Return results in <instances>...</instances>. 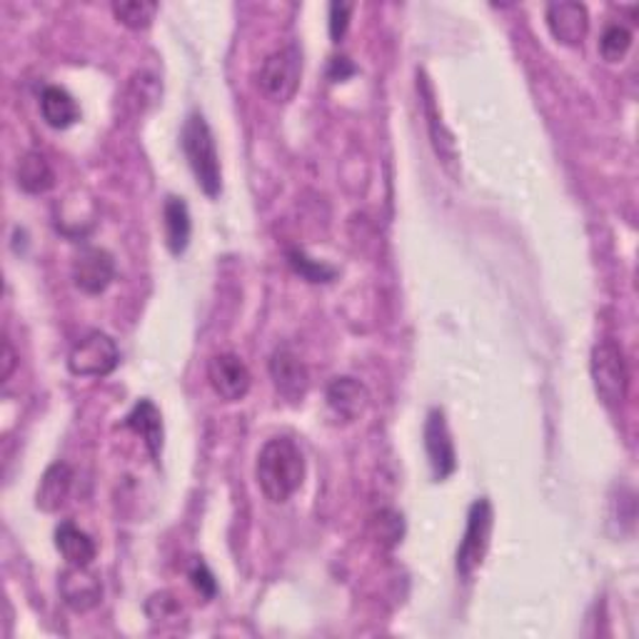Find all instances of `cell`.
<instances>
[{"label": "cell", "instance_id": "9a60e30c", "mask_svg": "<svg viewBox=\"0 0 639 639\" xmlns=\"http://www.w3.org/2000/svg\"><path fill=\"white\" fill-rule=\"evenodd\" d=\"M73 488V470L65 462H53L43 472V480L35 492V508L43 512H58L68 500Z\"/></svg>", "mask_w": 639, "mask_h": 639}, {"label": "cell", "instance_id": "8992f818", "mask_svg": "<svg viewBox=\"0 0 639 639\" xmlns=\"http://www.w3.org/2000/svg\"><path fill=\"white\" fill-rule=\"evenodd\" d=\"M302 75V55L295 45L280 47L270 53L260 68V90L268 95L273 103H288L295 98L300 88Z\"/></svg>", "mask_w": 639, "mask_h": 639}, {"label": "cell", "instance_id": "6da1fadb", "mask_svg": "<svg viewBox=\"0 0 639 639\" xmlns=\"http://www.w3.org/2000/svg\"><path fill=\"white\" fill-rule=\"evenodd\" d=\"M255 477L270 502H288L302 488L305 480V457L300 445L290 437H273L257 452Z\"/></svg>", "mask_w": 639, "mask_h": 639}, {"label": "cell", "instance_id": "44dd1931", "mask_svg": "<svg viewBox=\"0 0 639 639\" xmlns=\"http://www.w3.org/2000/svg\"><path fill=\"white\" fill-rule=\"evenodd\" d=\"M113 13L118 21L132 28V31H142L148 28L158 15V3H146V0H128V3H113Z\"/></svg>", "mask_w": 639, "mask_h": 639}, {"label": "cell", "instance_id": "277c9868", "mask_svg": "<svg viewBox=\"0 0 639 639\" xmlns=\"http://www.w3.org/2000/svg\"><path fill=\"white\" fill-rule=\"evenodd\" d=\"M492 502L488 498L475 500L467 510V524H465V535L460 540V547H457V575L462 579H470L477 567L482 565L484 555H488L490 547V535H492Z\"/></svg>", "mask_w": 639, "mask_h": 639}, {"label": "cell", "instance_id": "ba28073f", "mask_svg": "<svg viewBox=\"0 0 639 639\" xmlns=\"http://www.w3.org/2000/svg\"><path fill=\"white\" fill-rule=\"evenodd\" d=\"M207 380L213 393L223 400V403H241V400L251 393L253 375L247 370L241 355L235 352H221L210 360Z\"/></svg>", "mask_w": 639, "mask_h": 639}, {"label": "cell", "instance_id": "7c38bea8", "mask_svg": "<svg viewBox=\"0 0 639 639\" xmlns=\"http://www.w3.org/2000/svg\"><path fill=\"white\" fill-rule=\"evenodd\" d=\"M326 400L338 423H355L370 405V393L355 377H336L328 385Z\"/></svg>", "mask_w": 639, "mask_h": 639}, {"label": "cell", "instance_id": "d6986e66", "mask_svg": "<svg viewBox=\"0 0 639 639\" xmlns=\"http://www.w3.org/2000/svg\"><path fill=\"white\" fill-rule=\"evenodd\" d=\"M18 185L31 195H43L55 185L53 166L47 163L43 152L31 150L21 158V163H18Z\"/></svg>", "mask_w": 639, "mask_h": 639}, {"label": "cell", "instance_id": "5bb4252c", "mask_svg": "<svg viewBox=\"0 0 639 639\" xmlns=\"http://www.w3.org/2000/svg\"><path fill=\"white\" fill-rule=\"evenodd\" d=\"M123 427H128V430L136 433L138 437H142V443H146L148 452L152 460H160V455H163V440H166V433H163V415H160V409L152 405V400H140L136 403V407L130 409L123 419Z\"/></svg>", "mask_w": 639, "mask_h": 639}, {"label": "cell", "instance_id": "ac0fdd59", "mask_svg": "<svg viewBox=\"0 0 639 639\" xmlns=\"http://www.w3.org/2000/svg\"><path fill=\"white\" fill-rule=\"evenodd\" d=\"M163 227H166V245L173 255H183L190 245V233H193V223H190V210L183 198L168 195L163 205Z\"/></svg>", "mask_w": 639, "mask_h": 639}, {"label": "cell", "instance_id": "5b68a950", "mask_svg": "<svg viewBox=\"0 0 639 639\" xmlns=\"http://www.w3.org/2000/svg\"><path fill=\"white\" fill-rule=\"evenodd\" d=\"M120 350L108 332L90 330L68 352V370L75 377H105L118 368Z\"/></svg>", "mask_w": 639, "mask_h": 639}, {"label": "cell", "instance_id": "484cf974", "mask_svg": "<svg viewBox=\"0 0 639 639\" xmlns=\"http://www.w3.org/2000/svg\"><path fill=\"white\" fill-rule=\"evenodd\" d=\"M13 368H15V352L11 348V342L3 340V380L11 377Z\"/></svg>", "mask_w": 639, "mask_h": 639}, {"label": "cell", "instance_id": "52a82bcc", "mask_svg": "<svg viewBox=\"0 0 639 639\" xmlns=\"http://www.w3.org/2000/svg\"><path fill=\"white\" fill-rule=\"evenodd\" d=\"M425 452H427V462H430L433 477L437 482H445L457 470V452H455V443L450 435V427H447V419L443 409L433 407L427 413L425 419Z\"/></svg>", "mask_w": 639, "mask_h": 639}, {"label": "cell", "instance_id": "cb8c5ba5", "mask_svg": "<svg viewBox=\"0 0 639 639\" xmlns=\"http://www.w3.org/2000/svg\"><path fill=\"white\" fill-rule=\"evenodd\" d=\"M190 582H193L198 593L207 599H213L217 595V582L213 577V572H210L203 562H195V567L190 569Z\"/></svg>", "mask_w": 639, "mask_h": 639}, {"label": "cell", "instance_id": "e0dca14e", "mask_svg": "<svg viewBox=\"0 0 639 639\" xmlns=\"http://www.w3.org/2000/svg\"><path fill=\"white\" fill-rule=\"evenodd\" d=\"M41 116L51 128L65 130L81 120V108L61 85H47L41 93Z\"/></svg>", "mask_w": 639, "mask_h": 639}, {"label": "cell", "instance_id": "7402d4cb", "mask_svg": "<svg viewBox=\"0 0 639 639\" xmlns=\"http://www.w3.org/2000/svg\"><path fill=\"white\" fill-rule=\"evenodd\" d=\"M288 257H290L292 270L298 273L300 278L308 280V283H330V280H336V275H338L336 268H330V265H322V263H315L312 257H308L302 251H290Z\"/></svg>", "mask_w": 639, "mask_h": 639}, {"label": "cell", "instance_id": "4fadbf2b", "mask_svg": "<svg viewBox=\"0 0 639 639\" xmlns=\"http://www.w3.org/2000/svg\"><path fill=\"white\" fill-rule=\"evenodd\" d=\"M547 28L562 45H579L589 33V13L582 3H552L547 6Z\"/></svg>", "mask_w": 639, "mask_h": 639}, {"label": "cell", "instance_id": "2e32d148", "mask_svg": "<svg viewBox=\"0 0 639 639\" xmlns=\"http://www.w3.org/2000/svg\"><path fill=\"white\" fill-rule=\"evenodd\" d=\"M55 547H58L63 560L75 567H90L95 555H98V547H95L88 532L75 528L71 520L55 528Z\"/></svg>", "mask_w": 639, "mask_h": 639}, {"label": "cell", "instance_id": "603a6c76", "mask_svg": "<svg viewBox=\"0 0 639 639\" xmlns=\"http://www.w3.org/2000/svg\"><path fill=\"white\" fill-rule=\"evenodd\" d=\"M355 11L352 3H332L330 6V38L332 43H340L350 28V15Z\"/></svg>", "mask_w": 639, "mask_h": 639}, {"label": "cell", "instance_id": "ffe728a7", "mask_svg": "<svg viewBox=\"0 0 639 639\" xmlns=\"http://www.w3.org/2000/svg\"><path fill=\"white\" fill-rule=\"evenodd\" d=\"M629 47H632V31L622 23H609L603 38H599V55L607 63L625 61Z\"/></svg>", "mask_w": 639, "mask_h": 639}, {"label": "cell", "instance_id": "9c48e42d", "mask_svg": "<svg viewBox=\"0 0 639 639\" xmlns=\"http://www.w3.org/2000/svg\"><path fill=\"white\" fill-rule=\"evenodd\" d=\"M116 280V260L105 247L85 245L73 260V283L85 295H100Z\"/></svg>", "mask_w": 639, "mask_h": 639}, {"label": "cell", "instance_id": "d4e9b609", "mask_svg": "<svg viewBox=\"0 0 639 639\" xmlns=\"http://www.w3.org/2000/svg\"><path fill=\"white\" fill-rule=\"evenodd\" d=\"M350 75H355V65H352L345 55H336V58H330V68H328V78L332 83H342V81H348Z\"/></svg>", "mask_w": 639, "mask_h": 639}, {"label": "cell", "instance_id": "8fae6325", "mask_svg": "<svg viewBox=\"0 0 639 639\" xmlns=\"http://www.w3.org/2000/svg\"><path fill=\"white\" fill-rule=\"evenodd\" d=\"M58 589L63 603L68 605L73 613H90L103 599L100 575H95L90 567L68 565V569H63L58 579Z\"/></svg>", "mask_w": 639, "mask_h": 639}, {"label": "cell", "instance_id": "30bf717a", "mask_svg": "<svg viewBox=\"0 0 639 639\" xmlns=\"http://www.w3.org/2000/svg\"><path fill=\"white\" fill-rule=\"evenodd\" d=\"M270 377L288 403H302L310 390V372L290 348H278L270 358Z\"/></svg>", "mask_w": 639, "mask_h": 639}, {"label": "cell", "instance_id": "3957f363", "mask_svg": "<svg viewBox=\"0 0 639 639\" xmlns=\"http://www.w3.org/2000/svg\"><path fill=\"white\" fill-rule=\"evenodd\" d=\"M595 393L607 407H622L629 393V368L622 348L615 340L597 342L589 360Z\"/></svg>", "mask_w": 639, "mask_h": 639}, {"label": "cell", "instance_id": "7a4b0ae2", "mask_svg": "<svg viewBox=\"0 0 639 639\" xmlns=\"http://www.w3.org/2000/svg\"><path fill=\"white\" fill-rule=\"evenodd\" d=\"M180 146H183L188 166L193 170L198 188L203 190L207 198L221 195L223 190L221 158H217L213 130H210L207 120L200 116V113H190L185 118V126L180 130Z\"/></svg>", "mask_w": 639, "mask_h": 639}]
</instances>
